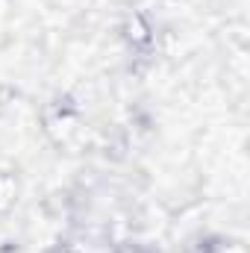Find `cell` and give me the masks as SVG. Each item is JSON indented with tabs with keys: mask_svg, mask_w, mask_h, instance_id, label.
Returning a JSON list of instances; mask_svg holds the SVG:
<instances>
[{
	"mask_svg": "<svg viewBox=\"0 0 250 253\" xmlns=\"http://www.w3.org/2000/svg\"><path fill=\"white\" fill-rule=\"evenodd\" d=\"M18 197V180L12 174H0V212H6Z\"/></svg>",
	"mask_w": 250,
	"mask_h": 253,
	"instance_id": "cell-1",
	"label": "cell"
}]
</instances>
